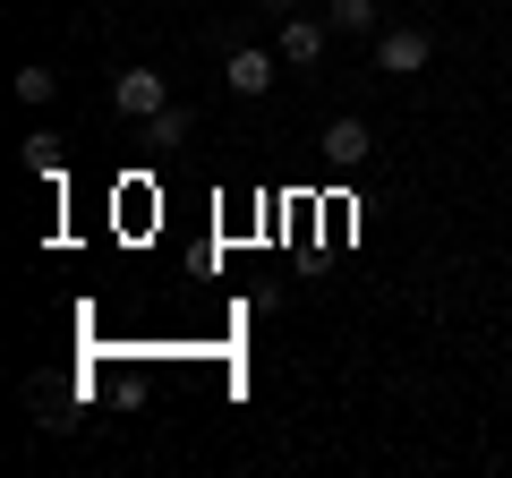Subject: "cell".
Masks as SVG:
<instances>
[{
    "label": "cell",
    "instance_id": "cell-2",
    "mask_svg": "<svg viewBox=\"0 0 512 478\" xmlns=\"http://www.w3.org/2000/svg\"><path fill=\"white\" fill-rule=\"evenodd\" d=\"M111 103H120L128 120H154V111L171 103V77L163 69H120V77H111Z\"/></svg>",
    "mask_w": 512,
    "mask_h": 478
},
{
    "label": "cell",
    "instance_id": "cell-5",
    "mask_svg": "<svg viewBox=\"0 0 512 478\" xmlns=\"http://www.w3.org/2000/svg\"><path fill=\"white\" fill-rule=\"evenodd\" d=\"M325 35H333V26H316V18H282L274 52L291 60V69H316V60H325Z\"/></svg>",
    "mask_w": 512,
    "mask_h": 478
},
{
    "label": "cell",
    "instance_id": "cell-1",
    "mask_svg": "<svg viewBox=\"0 0 512 478\" xmlns=\"http://www.w3.org/2000/svg\"><path fill=\"white\" fill-rule=\"evenodd\" d=\"M427 60H436V35H427V26H384L376 35V69L384 77H419Z\"/></svg>",
    "mask_w": 512,
    "mask_h": 478
},
{
    "label": "cell",
    "instance_id": "cell-3",
    "mask_svg": "<svg viewBox=\"0 0 512 478\" xmlns=\"http://www.w3.org/2000/svg\"><path fill=\"white\" fill-rule=\"evenodd\" d=\"M274 60L282 52H265V43H231V52H222V86L231 94H265L274 86Z\"/></svg>",
    "mask_w": 512,
    "mask_h": 478
},
{
    "label": "cell",
    "instance_id": "cell-4",
    "mask_svg": "<svg viewBox=\"0 0 512 478\" xmlns=\"http://www.w3.org/2000/svg\"><path fill=\"white\" fill-rule=\"evenodd\" d=\"M316 146H325V171H367V163H376V137H367V120H333Z\"/></svg>",
    "mask_w": 512,
    "mask_h": 478
},
{
    "label": "cell",
    "instance_id": "cell-8",
    "mask_svg": "<svg viewBox=\"0 0 512 478\" xmlns=\"http://www.w3.org/2000/svg\"><path fill=\"white\" fill-rule=\"evenodd\" d=\"M52 94H60V77H52V69H18V103H35V111H43Z\"/></svg>",
    "mask_w": 512,
    "mask_h": 478
},
{
    "label": "cell",
    "instance_id": "cell-7",
    "mask_svg": "<svg viewBox=\"0 0 512 478\" xmlns=\"http://www.w3.org/2000/svg\"><path fill=\"white\" fill-rule=\"evenodd\" d=\"M188 129H197V120H188L180 103H163V111L146 120V146H188Z\"/></svg>",
    "mask_w": 512,
    "mask_h": 478
},
{
    "label": "cell",
    "instance_id": "cell-6",
    "mask_svg": "<svg viewBox=\"0 0 512 478\" xmlns=\"http://www.w3.org/2000/svg\"><path fill=\"white\" fill-rule=\"evenodd\" d=\"M333 35H384V0H325Z\"/></svg>",
    "mask_w": 512,
    "mask_h": 478
},
{
    "label": "cell",
    "instance_id": "cell-9",
    "mask_svg": "<svg viewBox=\"0 0 512 478\" xmlns=\"http://www.w3.org/2000/svg\"><path fill=\"white\" fill-rule=\"evenodd\" d=\"M265 9H274V18H299V0H265Z\"/></svg>",
    "mask_w": 512,
    "mask_h": 478
}]
</instances>
